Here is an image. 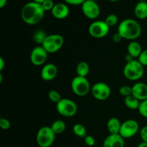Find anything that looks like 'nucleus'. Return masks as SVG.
Wrapping results in <instances>:
<instances>
[{
	"label": "nucleus",
	"instance_id": "f257e3e1",
	"mask_svg": "<svg viewBox=\"0 0 147 147\" xmlns=\"http://www.w3.org/2000/svg\"><path fill=\"white\" fill-rule=\"evenodd\" d=\"M45 12L41 4L30 1L23 6L20 14L22 20L25 24L35 25L42 20Z\"/></svg>",
	"mask_w": 147,
	"mask_h": 147
},
{
	"label": "nucleus",
	"instance_id": "0eeeda50",
	"mask_svg": "<svg viewBox=\"0 0 147 147\" xmlns=\"http://www.w3.org/2000/svg\"><path fill=\"white\" fill-rule=\"evenodd\" d=\"M56 110L59 114L66 118L76 116L78 112V106L76 102L69 98H62L56 103Z\"/></svg>",
	"mask_w": 147,
	"mask_h": 147
},
{
	"label": "nucleus",
	"instance_id": "dca6fc26",
	"mask_svg": "<svg viewBox=\"0 0 147 147\" xmlns=\"http://www.w3.org/2000/svg\"><path fill=\"white\" fill-rule=\"evenodd\" d=\"M124 139L119 134H109L103 143V147H124Z\"/></svg>",
	"mask_w": 147,
	"mask_h": 147
},
{
	"label": "nucleus",
	"instance_id": "37998d69",
	"mask_svg": "<svg viewBox=\"0 0 147 147\" xmlns=\"http://www.w3.org/2000/svg\"><path fill=\"white\" fill-rule=\"evenodd\" d=\"M90 1H96V2H97L98 0H90Z\"/></svg>",
	"mask_w": 147,
	"mask_h": 147
},
{
	"label": "nucleus",
	"instance_id": "cd10ccee",
	"mask_svg": "<svg viewBox=\"0 0 147 147\" xmlns=\"http://www.w3.org/2000/svg\"><path fill=\"white\" fill-rule=\"evenodd\" d=\"M138 111L141 116L147 119V99L141 102Z\"/></svg>",
	"mask_w": 147,
	"mask_h": 147
},
{
	"label": "nucleus",
	"instance_id": "412c9836",
	"mask_svg": "<svg viewBox=\"0 0 147 147\" xmlns=\"http://www.w3.org/2000/svg\"><path fill=\"white\" fill-rule=\"evenodd\" d=\"M90 72V67L86 61H80L76 67V73L78 76L86 78Z\"/></svg>",
	"mask_w": 147,
	"mask_h": 147
},
{
	"label": "nucleus",
	"instance_id": "c9c22d12",
	"mask_svg": "<svg viewBox=\"0 0 147 147\" xmlns=\"http://www.w3.org/2000/svg\"><path fill=\"white\" fill-rule=\"evenodd\" d=\"M5 67V61L2 57H0V71H2Z\"/></svg>",
	"mask_w": 147,
	"mask_h": 147
},
{
	"label": "nucleus",
	"instance_id": "ddd939ff",
	"mask_svg": "<svg viewBox=\"0 0 147 147\" xmlns=\"http://www.w3.org/2000/svg\"><path fill=\"white\" fill-rule=\"evenodd\" d=\"M58 74L57 67L53 63H47L44 65L40 72L42 79L45 81H51L57 77Z\"/></svg>",
	"mask_w": 147,
	"mask_h": 147
},
{
	"label": "nucleus",
	"instance_id": "9d476101",
	"mask_svg": "<svg viewBox=\"0 0 147 147\" xmlns=\"http://www.w3.org/2000/svg\"><path fill=\"white\" fill-rule=\"evenodd\" d=\"M139 131V124L136 120L129 119L121 123L119 134L124 139H130Z\"/></svg>",
	"mask_w": 147,
	"mask_h": 147
},
{
	"label": "nucleus",
	"instance_id": "4c0bfd02",
	"mask_svg": "<svg viewBox=\"0 0 147 147\" xmlns=\"http://www.w3.org/2000/svg\"><path fill=\"white\" fill-rule=\"evenodd\" d=\"M137 147H147V143L146 142H141L139 145H138Z\"/></svg>",
	"mask_w": 147,
	"mask_h": 147
},
{
	"label": "nucleus",
	"instance_id": "1a4fd4ad",
	"mask_svg": "<svg viewBox=\"0 0 147 147\" xmlns=\"http://www.w3.org/2000/svg\"><path fill=\"white\" fill-rule=\"evenodd\" d=\"M92 96L98 100H106L109 98L111 93L110 86L103 82H98L91 87Z\"/></svg>",
	"mask_w": 147,
	"mask_h": 147
},
{
	"label": "nucleus",
	"instance_id": "4468645a",
	"mask_svg": "<svg viewBox=\"0 0 147 147\" xmlns=\"http://www.w3.org/2000/svg\"><path fill=\"white\" fill-rule=\"evenodd\" d=\"M52 14L57 20H64L68 17L70 14V9L67 4L65 3H57L55 4Z\"/></svg>",
	"mask_w": 147,
	"mask_h": 147
},
{
	"label": "nucleus",
	"instance_id": "2eb2a0df",
	"mask_svg": "<svg viewBox=\"0 0 147 147\" xmlns=\"http://www.w3.org/2000/svg\"><path fill=\"white\" fill-rule=\"evenodd\" d=\"M132 95L139 101L147 99V84L142 82L136 83L132 86Z\"/></svg>",
	"mask_w": 147,
	"mask_h": 147
},
{
	"label": "nucleus",
	"instance_id": "c756f323",
	"mask_svg": "<svg viewBox=\"0 0 147 147\" xmlns=\"http://www.w3.org/2000/svg\"><path fill=\"white\" fill-rule=\"evenodd\" d=\"M138 60L143 66H147V49L142 52L139 57H138Z\"/></svg>",
	"mask_w": 147,
	"mask_h": 147
},
{
	"label": "nucleus",
	"instance_id": "f03ea898",
	"mask_svg": "<svg viewBox=\"0 0 147 147\" xmlns=\"http://www.w3.org/2000/svg\"><path fill=\"white\" fill-rule=\"evenodd\" d=\"M117 32L123 39L134 41L140 37L142 27L136 20L130 18L125 19L119 23Z\"/></svg>",
	"mask_w": 147,
	"mask_h": 147
},
{
	"label": "nucleus",
	"instance_id": "423d86ee",
	"mask_svg": "<svg viewBox=\"0 0 147 147\" xmlns=\"http://www.w3.org/2000/svg\"><path fill=\"white\" fill-rule=\"evenodd\" d=\"M71 89L74 94L82 97L88 94L91 90V86L87 78L77 76L72 80Z\"/></svg>",
	"mask_w": 147,
	"mask_h": 147
},
{
	"label": "nucleus",
	"instance_id": "f704fd0d",
	"mask_svg": "<svg viewBox=\"0 0 147 147\" xmlns=\"http://www.w3.org/2000/svg\"><path fill=\"white\" fill-rule=\"evenodd\" d=\"M112 39H113V41L114 42H116V43L120 42L123 40V38H122L120 34H119V33H118V32L115 33V34H113Z\"/></svg>",
	"mask_w": 147,
	"mask_h": 147
},
{
	"label": "nucleus",
	"instance_id": "5701e85b",
	"mask_svg": "<svg viewBox=\"0 0 147 147\" xmlns=\"http://www.w3.org/2000/svg\"><path fill=\"white\" fill-rule=\"evenodd\" d=\"M73 132L78 137L84 139L87 136V131H86V127L81 123H76L73 126Z\"/></svg>",
	"mask_w": 147,
	"mask_h": 147
},
{
	"label": "nucleus",
	"instance_id": "9b49d317",
	"mask_svg": "<svg viewBox=\"0 0 147 147\" xmlns=\"http://www.w3.org/2000/svg\"><path fill=\"white\" fill-rule=\"evenodd\" d=\"M48 54L42 46H37L32 49L30 53V61L35 66L42 65L47 61Z\"/></svg>",
	"mask_w": 147,
	"mask_h": 147
},
{
	"label": "nucleus",
	"instance_id": "7ed1b4c3",
	"mask_svg": "<svg viewBox=\"0 0 147 147\" xmlns=\"http://www.w3.org/2000/svg\"><path fill=\"white\" fill-rule=\"evenodd\" d=\"M123 74L127 80L136 81L140 80L144 75V66L142 65L138 60L134 59L126 63L123 67Z\"/></svg>",
	"mask_w": 147,
	"mask_h": 147
},
{
	"label": "nucleus",
	"instance_id": "2f4dec72",
	"mask_svg": "<svg viewBox=\"0 0 147 147\" xmlns=\"http://www.w3.org/2000/svg\"><path fill=\"white\" fill-rule=\"evenodd\" d=\"M84 142L88 146H93L96 144V140H95L94 137L90 135H87L84 138Z\"/></svg>",
	"mask_w": 147,
	"mask_h": 147
},
{
	"label": "nucleus",
	"instance_id": "a211bd4d",
	"mask_svg": "<svg viewBox=\"0 0 147 147\" xmlns=\"http://www.w3.org/2000/svg\"><path fill=\"white\" fill-rule=\"evenodd\" d=\"M142 51H143V50H142L141 45L138 42L135 41V40L131 41V42L128 45V54L131 56L134 59L138 58Z\"/></svg>",
	"mask_w": 147,
	"mask_h": 147
},
{
	"label": "nucleus",
	"instance_id": "58836bf2",
	"mask_svg": "<svg viewBox=\"0 0 147 147\" xmlns=\"http://www.w3.org/2000/svg\"><path fill=\"white\" fill-rule=\"evenodd\" d=\"M44 1H45V0H32V1H34V2L38 3V4H41Z\"/></svg>",
	"mask_w": 147,
	"mask_h": 147
},
{
	"label": "nucleus",
	"instance_id": "bb28decb",
	"mask_svg": "<svg viewBox=\"0 0 147 147\" xmlns=\"http://www.w3.org/2000/svg\"><path fill=\"white\" fill-rule=\"evenodd\" d=\"M119 92L121 96L124 97L131 96L132 95V87L129 86H123L119 88Z\"/></svg>",
	"mask_w": 147,
	"mask_h": 147
},
{
	"label": "nucleus",
	"instance_id": "4be33fe9",
	"mask_svg": "<svg viewBox=\"0 0 147 147\" xmlns=\"http://www.w3.org/2000/svg\"><path fill=\"white\" fill-rule=\"evenodd\" d=\"M54 133L57 134H61L65 131L66 124L63 120H55L50 126Z\"/></svg>",
	"mask_w": 147,
	"mask_h": 147
},
{
	"label": "nucleus",
	"instance_id": "393cba45",
	"mask_svg": "<svg viewBox=\"0 0 147 147\" xmlns=\"http://www.w3.org/2000/svg\"><path fill=\"white\" fill-rule=\"evenodd\" d=\"M48 98L51 101L57 103L59 101L62 100L63 98H62L61 95H60V93L58 91L55 90H50L48 92Z\"/></svg>",
	"mask_w": 147,
	"mask_h": 147
},
{
	"label": "nucleus",
	"instance_id": "79ce46f5",
	"mask_svg": "<svg viewBox=\"0 0 147 147\" xmlns=\"http://www.w3.org/2000/svg\"><path fill=\"white\" fill-rule=\"evenodd\" d=\"M139 1H146L147 0H138Z\"/></svg>",
	"mask_w": 147,
	"mask_h": 147
},
{
	"label": "nucleus",
	"instance_id": "7c9ffc66",
	"mask_svg": "<svg viewBox=\"0 0 147 147\" xmlns=\"http://www.w3.org/2000/svg\"><path fill=\"white\" fill-rule=\"evenodd\" d=\"M0 127L3 130H8L11 127V123L6 118L1 117L0 118Z\"/></svg>",
	"mask_w": 147,
	"mask_h": 147
},
{
	"label": "nucleus",
	"instance_id": "aec40b11",
	"mask_svg": "<svg viewBox=\"0 0 147 147\" xmlns=\"http://www.w3.org/2000/svg\"><path fill=\"white\" fill-rule=\"evenodd\" d=\"M123 101H124L125 106L131 110H138L141 103V101H139L133 95L125 97Z\"/></svg>",
	"mask_w": 147,
	"mask_h": 147
},
{
	"label": "nucleus",
	"instance_id": "b1692460",
	"mask_svg": "<svg viewBox=\"0 0 147 147\" xmlns=\"http://www.w3.org/2000/svg\"><path fill=\"white\" fill-rule=\"evenodd\" d=\"M47 34L43 30H37L34 33V35H33V40L38 45H42V43L44 42L45 40L47 37Z\"/></svg>",
	"mask_w": 147,
	"mask_h": 147
},
{
	"label": "nucleus",
	"instance_id": "a878e982",
	"mask_svg": "<svg viewBox=\"0 0 147 147\" xmlns=\"http://www.w3.org/2000/svg\"><path fill=\"white\" fill-rule=\"evenodd\" d=\"M106 24H108L109 27H113L116 25L119 22V18L115 14H110L106 17V20H104Z\"/></svg>",
	"mask_w": 147,
	"mask_h": 147
},
{
	"label": "nucleus",
	"instance_id": "20e7f679",
	"mask_svg": "<svg viewBox=\"0 0 147 147\" xmlns=\"http://www.w3.org/2000/svg\"><path fill=\"white\" fill-rule=\"evenodd\" d=\"M55 136L50 126H42L37 131L36 142L40 147H50L54 144Z\"/></svg>",
	"mask_w": 147,
	"mask_h": 147
},
{
	"label": "nucleus",
	"instance_id": "f8f14e48",
	"mask_svg": "<svg viewBox=\"0 0 147 147\" xmlns=\"http://www.w3.org/2000/svg\"><path fill=\"white\" fill-rule=\"evenodd\" d=\"M83 14L90 20H96L100 14V9L97 2L90 0H86L81 5Z\"/></svg>",
	"mask_w": 147,
	"mask_h": 147
},
{
	"label": "nucleus",
	"instance_id": "6e6552de",
	"mask_svg": "<svg viewBox=\"0 0 147 147\" xmlns=\"http://www.w3.org/2000/svg\"><path fill=\"white\" fill-rule=\"evenodd\" d=\"M110 31V27L105 21L96 20L92 22L88 27V33L94 38L100 39L105 37Z\"/></svg>",
	"mask_w": 147,
	"mask_h": 147
},
{
	"label": "nucleus",
	"instance_id": "e433bc0d",
	"mask_svg": "<svg viewBox=\"0 0 147 147\" xmlns=\"http://www.w3.org/2000/svg\"><path fill=\"white\" fill-rule=\"evenodd\" d=\"M7 3V0H0V8H4Z\"/></svg>",
	"mask_w": 147,
	"mask_h": 147
},
{
	"label": "nucleus",
	"instance_id": "6ab92c4d",
	"mask_svg": "<svg viewBox=\"0 0 147 147\" xmlns=\"http://www.w3.org/2000/svg\"><path fill=\"white\" fill-rule=\"evenodd\" d=\"M121 123L120 120L116 117H112L107 122V129L110 134H118L120 131Z\"/></svg>",
	"mask_w": 147,
	"mask_h": 147
},
{
	"label": "nucleus",
	"instance_id": "39448f33",
	"mask_svg": "<svg viewBox=\"0 0 147 147\" xmlns=\"http://www.w3.org/2000/svg\"><path fill=\"white\" fill-rule=\"evenodd\" d=\"M64 37L59 34L47 35L42 46L49 54H53L58 52L64 45Z\"/></svg>",
	"mask_w": 147,
	"mask_h": 147
},
{
	"label": "nucleus",
	"instance_id": "72a5a7b5",
	"mask_svg": "<svg viewBox=\"0 0 147 147\" xmlns=\"http://www.w3.org/2000/svg\"><path fill=\"white\" fill-rule=\"evenodd\" d=\"M65 4L70 5H82L86 0H64Z\"/></svg>",
	"mask_w": 147,
	"mask_h": 147
},
{
	"label": "nucleus",
	"instance_id": "a19ab883",
	"mask_svg": "<svg viewBox=\"0 0 147 147\" xmlns=\"http://www.w3.org/2000/svg\"><path fill=\"white\" fill-rule=\"evenodd\" d=\"M109 1H112V2H115V1H119V0H109Z\"/></svg>",
	"mask_w": 147,
	"mask_h": 147
},
{
	"label": "nucleus",
	"instance_id": "473e14b6",
	"mask_svg": "<svg viewBox=\"0 0 147 147\" xmlns=\"http://www.w3.org/2000/svg\"><path fill=\"white\" fill-rule=\"evenodd\" d=\"M139 134L142 142L147 143V126H144L141 129V130L139 131Z\"/></svg>",
	"mask_w": 147,
	"mask_h": 147
},
{
	"label": "nucleus",
	"instance_id": "c85d7f7f",
	"mask_svg": "<svg viewBox=\"0 0 147 147\" xmlns=\"http://www.w3.org/2000/svg\"><path fill=\"white\" fill-rule=\"evenodd\" d=\"M55 3L53 0H45L41 4L42 7L44 9L45 11H52L55 6Z\"/></svg>",
	"mask_w": 147,
	"mask_h": 147
},
{
	"label": "nucleus",
	"instance_id": "f3484780",
	"mask_svg": "<svg viewBox=\"0 0 147 147\" xmlns=\"http://www.w3.org/2000/svg\"><path fill=\"white\" fill-rule=\"evenodd\" d=\"M134 14L139 20H145L147 18V2L139 1L134 7Z\"/></svg>",
	"mask_w": 147,
	"mask_h": 147
},
{
	"label": "nucleus",
	"instance_id": "ea45409f",
	"mask_svg": "<svg viewBox=\"0 0 147 147\" xmlns=\"http://www.w3.org/2000/svg\"><path fill=\"white\" fill-rule=\"evenodd\" d=\"M1 82H2V74L0 73V83H1Z\"/></svg>",
	"mask_w": 147,
	"mask_h": 147
}]
</instances>
